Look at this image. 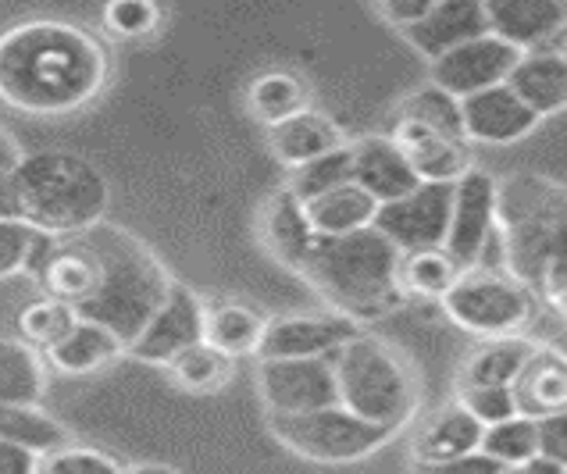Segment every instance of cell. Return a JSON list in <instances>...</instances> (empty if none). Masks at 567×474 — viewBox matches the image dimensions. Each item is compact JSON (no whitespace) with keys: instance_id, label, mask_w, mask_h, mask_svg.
I'll return each instance as SVG.
<instances>
[{"instance_id":"obj_25","label":"cell","mask_w":567,"mask_h":474,"mask_svg":"<svg viewBox=\"0 0 567 474\" xmlns=\"http://www.w3.org/2000/svg\"><path fill=\"white\" fill-rule=\"evenodd\" d=\"M507 86L522 96L539 118L560 114V111H567V58H560L554 47H546V51H532L517 61V69L511 72Z\"/></svg>"},{"instance_id":"obj_3","label":"cell","mask_w":567,"mask_h":474,"mask_svg":"<svg viewBox=\"0 0 567 474\" xmlns=\"http://www.w3.org/2000/svg\"><path fill=\"white\" fill-rule=\"evenodd\" d=\"M403 254L375 228L343 239H315L300 279L311 286L329 310L350 321H379L408 303L400 289Z\"/></svg>"},{"instance_id":"obj_33","label":"cell","mask_w":567,"mask_h":474,"mask_svg":"<svg viewBox=\"0 0 567 474\" xmlns=\"http://www.w3.org/2000/svg\"><path fill=\"white\" fill-rule=\"evenodd\" d=\"M0 439L19 443L40 456L69 446L64 424L51 414H43L40 406H0Z\"/></svg>"},{"instance_id":"obj_7","label":"cell","mask_w":567,"mask_h":474,"mask_svg":"<svg viewBox=\"0 0 567 474\" xmlns=\"http://www.w3.org/2000/svg\"><path fill=\"white\" fill-rule=\"evenodd\" d=\"M539 297L504 271H464L443 297L446 318L475 339H511L536 321Z\"/></svg>"},{"instance_id":"obj_21","label":"cell","mask_w":567,"mask_h":474,"mask_svg":"<svg viewBox=\"0 0 567 474\" xmlns=\"http://www.w3.org/2000/svg\"><path fill=\"white\" fill-rule=\"evenodd\" d=\"M353 183L379 204H393L411 196L421 178L389 136H364L353 143Z\"/></svg>"},{"instance_id":"obj_42","label":"cell","mask_w":567,"mask_h":474,"mask_svg":"<svg viewBox=\"0 0 567 474\" xmlns=\"http://www.w3.org/2000/svg\"><path fill=\"white\" fill-rule=\"evenodd\" d=\"M539 456L567 471V411L539 421Z\"/></svg>"},{"instance_id":"obj_6","label":"cell","mask_w":567,"mask_h":474,"mask_svg":"<svg viewBox=\"0 0 567 474\" xmlns=\"http://www.w3.org/2000/svg\"><path fill=\"white\" fill-rule=\"evenodd\" d=\"M339 406L385 432H403L417 414V374L396 347L379 336H358L332 357Z\"/></svg>"},{"instance_id":"obj_13","label":"cell","mask_w":567,"mask_h":474,"mask_svg":"<svg viewBox=\"0 0 567 474\" xmlns=\"http://www.w3.org/2000/svg\"><path fill=\"white\" fill-rule=\"evenodd\" d=\"M207 332V303L189 286L175 282L165 307L151 318L147 329L128 347V357L140 364L168 368L175 357L200 347Z\"/></svg>"},{"instance_id":"obj_53","label":"cell","mask_w":567,"mask_h":474,"mask_svg":"<svg viewBox=\"0 0 567 474\" xmlns=\"http://www.w3.org/2000/svg\"><path fill=\"white\" fill-rule=\"evenodd\" d=\"M504 474H528V471H525V467H507Z\"/></svg>"},{"instance_id":"obj_29","label":"cell","mask_w":567,"mask_h":474,"mask_svg":"<svg viewBox=\"0 0 567 474\" xmlns=\"http://www.w3.org/2000/svg\"><path fill=\"white\" fill-rule=\"evenodd\" d=\"M47 357L19 336H0V406H40L47 392Z\"/></svg>"},{"instance_id":"obj_30","label":"cell","mask_w":567,"mask_h":474,"mask_svg":"<svg viewBox=\"0 0 567 474\" xmlns=\"http://www.w3.org/2000/svg\"><path fill=\"white\" fill-rule=\"evenodd\" d=\"M265 329H268V318L261 310H254L247 303H215V307H207L204 342L221 350L225 357H233V361H239V357H257Z\"/></svg>"},{"instance_id":"obj_20","label":"cell","mask_w":567,"mask_h":474,"mask_svg":"<svg viewBox=\"0 0 567 474\" xmlns=\"http://www.w3.org/2000/svg\"><path fill=\"white\" fill-rule=\"evenodd\" d=\"M482 435H485V424H478L464 406L453 400L443 411H435L411 439V456H414V467L425 471V467H440L457 461V456L467 453H478L482 450Z\"/></svg>"},{"instance_id":"obj_39","label":"cell","mask_w":567,"mask_h":474,"mask_svg":"<svg viewBox=\"0 0 567 474\" xmlns=\"http://www.w3.org/2000/svg\"><path fill=\"white\" fill-rule=\"evenodd\" d=\"M104 29L118 40H143L154 37L161 25V8L151 0H111L101 11Z\"/></svg>"},{"instance_id":"obj_4","label":"cell","mask_w":567,"mask_h":474,"mask_svg":"<svg viewBox=\"0 0 567 474\" xmlns=\"http://www.w3.org/2000/svg\"><path fill=\"white\" fill-rule=\"evenodd\" d=\"M22 221L47 239H72L104 225L111 183L90 157L72 151H37L11 172Z\"/></svg>"},{"instance_id":"obj_40","label":"cell","mask_w":567,"mask_h":474,"mask_svg":"<svg viewBox=\"0 0 567 474\" xmlns=\"http://www.w3.org/2000/svg\"><path fill=\"white\" fill-rule=\"evenodd\" d=\"M40 474H125V467L104 450L93 446H64L58 453H47L40 461Z\"/></svg>"},{"instance_id":"obj_11","label":"cell","mask_w":567,"mask_h":474,"mask_svg":"<svg viewBox=\"0 0 567 474\" xmlns=\"http://www.w3.org/2000/svg\"><path fill=\"white\" fill-rule=\"evenodd\" d=\"M453 215V186L421 183L411 196L382 204L375 233H382L400 254L443 250Z\"/></svg>"},{"instance_id":"obj_32","label":"cell","mask_w":567,"mask_h":474,"mask_svg":"<svg viewBox=\"0 0 567 474\" xmlns=\"http://www.w3.org/2000/svg\"><path fill=\"white\" fill-rule=\"evenodd\" d=\"M461 265L453 260L446 250H417V254H403L400 260V289L403 297H417V300H440L457 286L461 279Z\"/></svg>"},{"instance_id":"obj_51","label":"cell","mask_w":567,"mask_h":474,"mask_svg":"<svg viewBox=\"0 0 567 474\" xmlns=\"http://www.w3.org/2000/svg\"><path fill=\"white\" fill-rule=\"evenodd\" d=\"M554 51L560 54V58H567V29L557 37V43H554Z\"/></svg>"},{"instance_id":"obj_14","label":"cell","mask_w":567,"mask_h":474,"mask_svg":"<svg viewBox=\"0 0 567 474\" xmlns=\"http://www.w3.org/2000/svg\"><path fill=\"white\" fill-rule=\"evenodd\" d=\"M525 54L514 51L511 43H504L499 37H478L472 43L457 47L446 58H440L432 64V86H440L443 93L457 96V101H467V96L485 93L493 86H507L511 72L517 69V61Z\"/></svg>"},{"instance_id":"obj_8","label":"cell","mask_w":567,"mask_h":474,"mask_svg":"<svg viewBox=\"0 0 567 474\" xmlns=\"http://www.w3.org/2000/svg\"><path fill=\"white\" fill-rule=\"evenodd\" d=\"M268 432L279 446L311 464H358L379 453L389 439H396V432L368 424L339 403L311 414L268 418Z\"/></svg>"},{"instance_id":"obj_19","label":"cell","mask_w":567,"mask_h":474,"mask_svg":"<svg viewBox=\"0 0 567 474\" xmlns=\"http://www.w3.org/2000/svg\"><path fill=\"white\" fill-rule=\"evenodd\" d=\"M257 236H261V247L293 275L303 271L318 239L303 218V204L286 186L275 189L265 200L261 215H257Z\"/></svg>"},{"instance_id":"obj_41","label":"cell","mask_w":567,"mask_h":474,"mask_svg":"<svg viewBox=\"0 0 567 474\" xmlns=\"http://www.w3.org/2000/svg\"><path fill=\"white\" fill-rule=\"evenodd\" d=\"M457 403L472 414L478 424L493 429L499 421L517 418V403L511 389H472V385H457Z\"/></svg>"},{"instance_id":"obj_46","label":"cell","mask_w":567,"mask_h":474,"mask_svg":"<svg viewBox=\"0 0 567 474\" xmlns=\"http://www.w3.org/2000/svg\"><path fill=\"white\" fill-rule=\"evenodd\" d=\"M0 221H22V204H19V189H14L11 172L0 175Z\"/></svg>"},{"instance_id":"obj_17","label":"cell","mask_w":567,"mask_h":474,"mask_svg":"<svg viewBox=\"0 0 567 474\" xmlns=\"http://www.w3.org/2000/svg\"><path fill=\"white\" fill-rule=\"evenodd\" d=\"M489 32L514 51H546L567 29V0H489Z\"/></svg>"},{"instance_id":"obj_26","label":"cell","mask_w":567,"mask_h":474,"mask_svg":"<svg viewBox=\"0 0 567 474\" xmlns=\"http://www.w3.org/2000/svg\"><path fill=\"white\" fill-rule=\"evenodd\" d=\"M43 357H47V364L61 374H93V371H104L107 364H115L118 357H125V342L111 329H104V324L79 318L75 329Z\"/></svg>"},{"instance_id":"obj_15","label":"cell","mask_w":567,"mask_h":474,"mask_svg":"<svg viewBox=\"0 0 567 474\" xmlns=\"http://www.w3.org/2000/svg\"><path fill=\"white\" fill-rule=\"evenodd\" d=\"M389 140L396 143V151L408 157V165L421 183H435V186H457L461 178L472 172V143L453 140L446 133H435V128L408 122V118H393L389 128Z\"/></svg>"},{"instance_id":"obj_34","label":"cell","mask_w":567,"mask_h":474,"mask_svg":"<svg viewBox=\"0 0 567 474\" xmlns=\"http://www.w3.org/2000/svg\"><path fill=\"white\" fill-rule=\"evenodd\" d=\"M79 324V315H75V307L69 303H61L54 297H40V300H32L19 310V318H14V329H19V339L29 342L32 350H54L58 342L69 336L72 329Z\"/></svg>"},{"instance_id":"obj_31","label":"cell","mask_w":567,"mask_h":474,"mask_svg":"<svg viewBox=\"0 0 567 474\" xmlns=\"http://www.w3.org/2000/svg\"><path fill=\"white\" fill-rule=\"evenodd\" d=\"M165 371H168L172 385L189 392V396H215V392H221L233 382L236 361L233 357H225L221 350L207 347V342H200V347H193V350L175 357Z\"/></svg>"},{"instance_id":"obj_47","label":"cell","mask_w":567,"mask_h":474,"mask_svg":"<svg viewBox=\"0 0 567 474\" xmlns=\"http://www.w3.org/2000/svg\"><path fill=\"white\" fill-rule=\"evenodd\" d=\"M25 154H22V146H19V140H14L4 125H0V175H8V172H14L19 168V161H22Z\"/></svg>"},{"instance_id":"obj_43","label":"cell","mask_w":567,"mask_h":474,"mask_svg":"<svg viewBox=\"0 0 567 474\" xmlns=\"http://www.w3.org/2000/svg\"><path fill=\"white\" fill-rule=\"evenodd\" d=\"M429 11H432V0H385V4H375L379 19L385 25L400 29V32H408L411 25H417Z\"/></svg>"},{"instance_id":"obj_52","label":"cell","mask_w":567,"mask_h":474,"mask_svg":"<svg viewBox=\"0 0 567 474\" xmlns=\"http://www.w3.org/2000/svg\"><path fill=\"white\" fill-rule=\"evenodd\" d=\"M554 310H557V315H564V318H567V292H564V297L554 303Z\"/></svg>"},{"instance_id":"obj_36","label":"cell","mask_w":567,"mask_h":474,"mask_svg":"<svg viewBox=\"0 0 567 474\" xmlns=\"http://www.w3.org/2000/svg\"><path fill=\"white\" fill-rule=\"evenodd\" d=\"M396 118H408V122H421V125H429L435 128V133H446L453 140H464V118H461V101L457 96H450L443 93L440 86H421L414 90L408 101H403L396 107Z\"/></svg>"},{"instance_id":"obj_49","label":"cell","mask_w":567,"mask_h":474,"mask_svg":"<svg viewBox=\"0 0 567 474\" xmlns=\"http://www.w3.org/2000/svg\"><path fill=\"white\" fill-rule=\"evenodd\" d=\"M125 474H179V471L168 464H133V467H125Z\"/></svg>"},{"instance_id":"obj_35","label":"cell","mask_w":567,"mask_h":474,"mask_svg":"<svg viewBox=\"0 0 567 474\" xmlns=\"http://www.w3.org/2000/svg\"><path fill=\"white\" fill-rule=\"evenodd\" d=\"M482 453L504 467H525L539 456V421L517 414L511 421L493 424L482 435Z\"/></svg>"},{"instance_id":"obj_27","label":"cell","mask_w":567,"mask_h":474,"mask_svg":"<svg viewBox=\"0 0 567 474\" xmlns=\"http://www.w3.org/2000/svg\"><path fill=\"white\" fill-rule=\"evenodd\" d=\"M532 353H536V342H528L525 336L485 339L482 347L467 353V361L461 364L457 385H472V389H511L517 382V374L525 371Z\"/></svg>"},{"instance_id":"obj_5","label":"cell","mask_w":567,"mask_h":474,"mask_svg":"<svg viewBox=\"0 0 567 474\" xmlns=\"http://www.w3.org/2000/svg\"><path fill=\"white\" fill-rule=\"evenodd\" d=\"M86 239L93 243L96 257H101L104 275H101L96 297L86 307H79V318L111 329L125 342V353H128V347L147 329L151 318L165 307L175 279L147 243H140L133 233H125L122 225L104 221L90 228Z\"/></svg>"},{"instance_id":"obj_44","label":"cell","mask_w":567,"mask_h":474,"mask_svg":"<svg viewBox=\"0 0 567 474\" xmlns=\"http://www.w3.org/2000/svg\"><path fill=\"white\" fill-rule=\"evenodd\" d=\"M507 467L496 464L493 456H485L482 450L478 453H467V456H457V461L450 464H440V467H425L417 474H504Z\"/></svg>"},{"instance_id":"obj_2","label":"cell","mask_w":567,"mask_h":474,"mask_svg":"<svg viewBox=\"0 0 567 474\" xmlns=\"http://www.w3.org/2000/svg\"><path fill=\"white\" fill-rule=\"evenodd\" d=\"M496 239L511 279L554 307L567 292V186L532 172L504 178Z\"/></svg>"},{"instance_id":"obj_37","label":"cell","mask_w":567,"mask_h":474,"mask_svg":"<svg viewBox=\"0 0 567 474\" xmlns=\"http://www.w3.org/2000/svg\"><path fill=\"white\" fill-rule=\"evenodd\" d=\"M347 183H353V143H347L343 151H336L329 157H318L311 165L289 172L286 189L293 193L300 204H307V200H315V196L339 189Z\"/></svg>"},{"instance_id":"obj_10","label":"cell","mask_w":567,"mask_h":474,"mask_svg":"<svg viewBox=\"0 0 567 474\" xmlns=\"http://www.w3.org/2000/svg\"><path fill=\"white\" fill-rule=\"evenodd\" d=\"M364 336L358 321L336 310L326 315H282L271 318L257 361H332V357Z\"/></svg>"},{"instance_id":"obj_16","label":"cell","mask_w":567,"mask_h":474,"mask_svg":"<svg viewBox=\"0 0 567 474\" xmlns=\"http://www.w3.org/2000/svg\"><path fill=\"white\" fill-rule=\"evenodd\" d=\"M461 118H464L467 143H482V146L522 143L543 122L511 86H493L485 93L467 96V101H461Z\"/></svg>"},{"instance_id":"obj_22","label":"cell","mask_w":567,"mask_h":474,"mask_svg":"<svg viewBox=\"0 0 567 474\" xmlns=\"http://www.w3.org/2000/svg\"><path fill=\"white\" fill-rule=\"evenodd\" d=\"M347 143L350 140L343 136V128H339L329 114H318L315 107L307 114H297V118L282 122V125L268 128V151L289 172L311 165V161H318V157H329L336 151H343Z\"/></svg>"},{"instance_id":"obj_38","label":"cell","mask_w":567,"mask_h":474,"mask_svg":"<svg viewBox=\"0 0 567 474\" xmlns=\"http://www.w3.org/2000/svg\"><path fill=\"white\" fill-rule=\"evenodd\" d=\"M47 243L51 239L40 236L25 221H0V282H8L22 271H37Z\"/></svg>"},{"instance_id":"obj_28","label":"cell","mask_w":567,"mask_h":474,"mask_svg":"<svg viewBox=\"0 0 567 474\" xmlns=\"http://www.w3.org/2000/svg\"><path fill=\"white\" fill-rule=\"evenodd\" d=\"M307 111H311V86H307L303 75L275 69V72H261L257 79H250L247 114L254 122H261L265 128H275Z\"/></svg>"},{"instance_id":"obj_24","label":"cell","mask_w":567,"mask_h":474,"mask_svg":"<svg viewBox=\"0 0 567 474\" xmlns=\"http://www.w3.org/2000/svg\"><path fill=\"white\" fill-rule=\"evenodd\" d=\"M382 204L375 196H368L358 183H347L339 189H329L303 204V218L311 225L318 239H343L364 228H375Z\"/></svg>"},{"instance_id":"obj_23","label":"cell","mask_w":567,"mask_h":474,"mask_svg":"<svg viewBox=\"0 0 567 474\" xmlns=\"http://www.w3.org/2000/svg\"><path fill=\"white\" fill-rule=\"evenodd\" d=\"M511 392L522 418L543 421L549 414L567 411V361L554 347H536Z\"/></svg>"},{"instance_id":"obj_1","label":"cell","mask_w":567,"mask_h":474,"mask_svg":"<svg viewBox=\"0 0 567 474\" xmlns=\"http://www.w3.org/2000/svg\"><path fill=\"white\" fill-rule=\"evenodd\" d=\"M111 79L101 40L61 19H29L0 32V101L32 118L93 104Z\"/></svg>"},{"instance_id":"obj_12","label":"cell","mask_w":567,"mask_h":474,"mask_svg":"<svg viewBox=\"0 0 567 474\" xmlns=\"http://www.w3.org/2000/svg\"><path fill=\"white\" fill-rule=\"evenodd\" d=\"M496 204L499 183L482 168H472L453 186V215L443 250L457 260L461 271L478 268V260L496 239Z\"/></svg>"},{"instance_id":"obj_48","label":"cell","mask_w":567,"mask_h":474,"mask_svg":"<svg viewBox=\"0 0 567 474\" xmlns=\"http://www.w3.org/2000/svg\"><path fill=\"white\" fill-rule=\"evenodd\" d=\"M525 471H528V474H567L560 464L546 461V456H536V461H528V464H525Z\"/></svg>"},{"instance_id":"obj_9","label":"cell","mask_w":567,"mask_h":474,"mask_svg":"<svg viewBox=\"0 0 567 474\" xmlns=\"http://www.w3.org/2000/svg\"><path fill=\"white\" fill-rule=\"evenodd\" d=\"M257 396L268 418H293L339 403L332 361H257Z\"/></svg>"},{"instance_id":"obj_50","label":"cell","mask_w":567,"mask_h":474,"mask_svg":"<svg viewBox=\"0 0 567 474\" xmlns=\"http://www.w3.org/2000/svg\"><path fill=\"white\" fill-rule=\"evenodd\" d=\"M554 350H557V353L564 357V361H567V332H560V336L554 339Z\"/></svg>"},{"instance_id":"obj_18","label":"cell","mask_w":567,"mask_h":474,"mask_svg":"<svg viewBox=\"0 0 567 474\" xmlns=\"http://www.w3.org/2000/svg\"><path fill=\"white\" fill-rule=\"evenodd\" d=\"M478 37H489V14H485V4H478V0H443V4H432L425 19L403 32V40L421 58H429V64Z\"/></svg>"},{"instance_id":"obj_45","label":"cell","mask_w":567,"mask_h":474,"mask_svg":"<svg viewBox=\"0 0 567 474\" xmlns=\"http://www.w3.org/2000/svg\"><path fill=\"white\" fill-rule=\"evenodd\" d=\"M40 453L0 439V474H40Z\"/></svg>"}]
</instances>
